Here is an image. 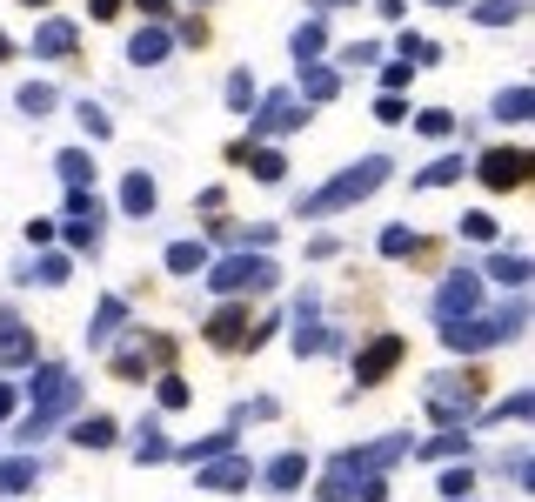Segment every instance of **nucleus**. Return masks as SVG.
<instances>
[{"mask_svg": "<svg viewBox=\"0 0 535 502\" xmlns=\"http://www.w3.org/2000/svg\"><path fill=\"white\" fill-rule=\"evenodd\" d=\"M388 174H395V167H388L382 154H375V161H355L348 174H341V181L315 188V195H308L302 208H308V214H335V208H355V201H362V195H375V188H382Z\"/></svg>", "mask_w": 535, "mask_h": 502, "instance_id": "1", "label": "nucleus"}, {"mask_svg": "<svg viewBox=\"0 0 535 502\" xmlns=\"http://www.w3.org/2000/svg\"><path fill=\"white\" fill-rule=\"evenodd\" d=\"M522 321H529V308H522V302H508L502 308V315H475V321H442V342H448V349H455V355H475V349H489V342H508V335H516L522 328Z\"/></svg>", "mask_w": 535, "mask_h": 502, "instance_id": "2", "label": "nucleus"}, {"mask_svg": "<svg viewBox=\"0 0 535 502\" xmlns=\"http://www.w3.org/2000/svg\"><path fill=\"white\" fill-rule=\"evenodd\" d=\"M34 402H41V415H47V422H54V415H74L80 389H74V375H67L61 362H47L41 375H34Z\"/></svg>", "mask_w": 535, "mask_h": 502, "instance_id": "3", "label": "nucleus"}, {"mask_svg": "<svg viewBox=\"0 0 535 502\" xmlns=\"http://www.w3.org/2000/svg\"><path fill=\"white\" fill-rule=\"evenodd\" d=\"M214 295H241V289H268L275 282V268L268 261H255V255H234V261H214Z\"/></svg>", "mask_w": 535, "mask_h": 502, "instance_id": "4", "label": "nucleus"}, {"mask_svg": "<svg viewBox=\"0 0 535 502\" xmlns=\"http://www.w3.org/2000/svg\"><path fill=\"white\" fill-rule=\"evenodd\" d=\"M294 127H302V101H294L288 88H275L255 114V135H294Z\"/></svg>", "mask_w": 535, "mask_h": 502, "instance_id": "5", "label": "nucleus"}, {"mask_svg": "<svg viewBox=\"0 0 535 502\" xmlns=\"http://www.w3.org/2000/svg\"><path fill=\"white\" fill-rule=\"evenodd\" d=\"M475 302H482V282H475V274H448V282H442V295H435V321L469 315Z\"/></svg>", "mask_w": 535, "mask_h": 502, "instance_id": "6", "label": "nucleus"}, {"mask_svg": "<svg viewBox=\"0 0 535 502\" xmlns=\"http://www.w3.org/2000/svg\"><path fill=\"white\" fill-rule=\"evenodd\" d=\"M522 174H529V154H516V148L482 154V181H489V188H516Z\"/></svg>", "mask_w": 535, "mask_h": 502, "instance_id": "7", "label": "nucleus"}, {"mask_svg": "<svg viewBox=\"0 0 535 502\" xmlns=\"http://www.w3.org/2000/svg\"><path fill=\"white\" fill-rule=\"evenodd\" d=\"M127 54H134L141 67H154V61H168V54H174V34H168V27H141Z\"/></svg>", "mask_w": 535, "mask_h": 502, "instance_id": "8", "label": "nucleus"}, {"mask_svg": "<svg viewBox=\"0 0 535 502\" xmlns=\"http://www.w3.org/2000/svg\"><path fill=\"white\" fill-rule=\"evenodd\" d=\"M428 389H435V396H428L435 415H462V409H469V382H462V375H442V382H428Z\"/></svg>", "mask_w": 535, "mask_h": 502, "instance_id": "9", "label": "nucleus"}, {"mask_svg": "<svg viewBox=\"0 0 535 502\" xmlns=\"http://www.w3.org/2000/svg\"><path fill=\"white\" fill-rule=\"evenodd\" d=\"M27 355H34L27 328H20L14 315H0V362H27Z\"/></svg>", "mask_w": 535, "mask_h": 502, "instance_id": "10", "label": "nucleus"}, {"mask_svg": "<svg viewBox=\"0 0 535 502\" xmlns=\"http://www.w3.org/2000/svg\"><path fill=\"white\" fill-rule=\"evenodd\" d=\"M248 483V462L241 456H228V449H221V462L208 456V489H241Z\"/></svg>", "mask_w": 535, "mask_h": 502, "instance_id": "11", "label": "nucleus"}, {"mask_svg": "<svg viewBox=\"0 0 535 502\" xmlns=\"http://www.w3.org/2000/svg\"><path fill=\"white\" fill-rule=\"evenodd\" d=\"M34 47H41L47 61H54V54H74V27H67V20H41V34H34Z\"/></svg>", "mask_w": 535, "mask_h": 502, "instance_id": "12", "label": "nucleus"}, {"mask_svg": "<svg viewBox=\"0 0 535 502\" xmlns=\"http://www.w3.org/2000/svg\"><path fill=\"white\" fill-rule=\"evenodd\" d=\"M395 362H401V342H375V349H368L355 368H362V382H375V375H388Z\"/></svg>", "mask_w": 535, "mask_h": 502, "instance_id": "13", "label": "nucleus"}, {"mask_svg": "<svg viewBox=\"0 0 535 502\" xmlns=\"http://www.w3.org/2000/svg\"><path fill=\"white\" fill-rule=\"evenodd\" d=\"M121 321H127V308H121V302H101V315H94V349L121 342Z\"/></svg>", "mask_w": 535, "mask_h": 502, "instance_id": "14", "label": "nucleus"}, {"mask_svg": "<svg viewBox=\"0 0 535 502\" xmlns=\"http://www.w3.org/2000/svg\"><path fill=\"white\" fill-rule=\"evenodd\" d=\"M302 475H308L302 456H275L268 462V489H302Z\"/></svg>", "mask_w": 535, "mask_h": 502, "instance_id": "15", "label": "nucleus"}, {"mask_svg": "<svg viewBox=\"0 0 535 502\" xmlns=\"http://www.w3.org/2000/svg\"><path fill=\"white\" fill-rule=\"evenodd\" d=\"M529 114H535V94L529 88H508L502 101H495V121H529Z\"/></svg>", "mask_w": 535, "mask_h": 502, "instance_id": "16", "label": "nucleus"}, {"mask_svg": "<svg viewBox=\"0 0 535 502\" xmlns=\"http://www.w3.org/2000/svg\"><path fill=\"white\" fill-rule=\"evenodd\" d=\"M121 208H127V214H148V208H154V181H148V174H127Z\"/></svg>", "mask_w": 535, "mask_h": 502, "instance_id": "17", "label": "nucleus"}, {"mask_svg": "<svg viewBox=\"0 0 535 502\" xmlns=\"http://www.w3.org/2000/svg\"><path fill=\"white\" fill-rule=\"evenodd\" d=\"M114 436H121V429L107 422V415H94V422H80V429H74V442H80V449H107Z\"/></svg>", "mask_w": 535, "mask_h": 502, "instance_id": "18", "label": "nucleus"}, {"mask_svg": "<svg viewBox=\"0 0 535 502\" xmlns=\"http://www.w3.org/2000/svg\"><path fill=\"white\" fill-rule=\"evenodd\" d=\"M34 462H0V496H14V489H34Z\"/></svg>", "mask_w": 535, "mask_h": 502, "instance_id": "19", "label": "nucleus"}, {"mask_svg": "<svg viewBox=\"0 0 535 502\" xmlns=\"http://www.w3.org/2000/svg\"><path fill=\"white\" fill-rule=\"evenodd\" d=\"M516 14H522V0H482L475 7V20H489V27H508Z\"/></svg>", "mask_w": 535, "mask_h": 502, "instance_id": "20", "label": "nucleus"}, {"mask_svg": "<svg viewBox=\"0 0 535 502\" xmlns=\"http://www.w3.org/2000/svg\"><path fill=\"white\" fill-rule=\"evenodd\" d=\"M335 88H341V81L328 74V67H308V74H302V94H315V101H335Z\"/></svg>", "mask_w": 535, "mask_h": 502, "instance_id": "21", "label": "nucleus"}, {"mask_svg": "<svg viewBox=\"0 0 535 502\" xmlns=\"http://www.w3.org/2000/svg\"><path fill=\"white\" fill-rule=\"evenodd\" d=\"M54 101H61V94L47 88V81H34V88H20V107H27V114H54Z\"/></svg>", "mask_w": 535, "mask_h": 502, "instance_id": "22", "label": "nucleus"}, {"mask_svg": "<svg viewBox=\"0 0 535 502\" xmlns=\"http://www.w3.org/2000/svg\"><path fill=\"white\" fill-rule=\"evenodd\" d=\"M208 335H214V342H221V349H234V342H241V315H234V308H221Z\"/></svg>", "mask_w": 535, "mask_h": 502, "instance_id": "23", "label": "nucleus"}, {"mask_svg": "<svg viewBox=\"0 0 535 502\" xmlns=\"http://www.w3.org/2000/svg\"><path fill=\"white\" fill-rule=\"evenodd\" d=\"M489 274H495V282H508V289H522V282H529V261H522V255H502Z\"/></svg>", "mask_w": 535, "mask_h": 502, "instance_id": "24", "label": "nucleus"}, {"mask_svg": "<svg viewBox=\"0 0 535 502\" xmlns=\"http://www.w3.org/2000/svg\"><path fill=\"white\" fill-rule=\"evenodd\" d=\"M168 268H174V274H195V268H201V248H195V242H174V248H168Z\"/></svg>", "mask_w": 535, "mask_h": 502, "instance_id": "25", "label": "nucleus"}, {"mask_svg": "<svg viewBox=\"0 0 535 502\" xmlns=\"http://www.w3.org/2000/svg\"><path fill=\"white\" fill-rule=\"evenodd\" d=\"M448 181H462V161H455V154H448V161H435V167L422 174V188H448Z\"/></svg>", "mask_w": 535, "mask_h": 502, "instance_id": "26", "label": "nucleus"}, {"mask_svg": "<svg viewBox=\"0 0 535 502\" xmlns=\"http://www.w3.org/2000/svg\"><path fill=\"white\" fill-rule=\"evenodd\" d=\"M34 282H47V289L67 282V255H41V261H34Z\"/></svg>", "mask_w": 535, "mask_h": 502, "instance_id": "27", "label": "nucleus"}, {"mask_svg": "<svg viewBox=\"0 0 535 502\" xmlns=\"http://www.w3.org/2000/svg\"><path fill=\"white\" fill-rule=\"evenodd\" d=\"M61 174H67V188H88L94 167H88V154H61Z\"/></svg>", "mask_w": 535, "mask_h": 502, "instance_id": "28", "label": "nucleus"}, {"mask_svg": "<svg viewBox=\"0 0 535 502\" xmlns=\"http://www.w3.org/2000/svg\"><path fill=\"white\" fill-rule=\"evenodd\" d=\"M401 61H435V41H422V34H401Z\"/></svg>", "mask_w": 535, "mask_h": 502, "instance_id": "29", "label": "nucleus"}, {"mask_svg": "<svg viewBox=\"0 0 535 502\" xmlns=\"http://www.w3.org/2000/svg\"><path fill=\"white\" fill-rule=\"evenodd\" d=\"M415 127H422V135H448V127H455V114H442V107H428V114H415Z\"/></svg>", "mask_w": 535, "mask_h": 502, "instance_id": "30", "label": "nucleus"}, {"mask_svg": "<svg viewBox=\"0 0 535 502\" xmlns=\"http://www.w3.org/2000/svg\"><path fill=\"white\" fill-rule=\"evenodd\" d=\"M462 235H469V242H495V221L489 214H462Z\"/></svg>", "mask_w": 535, "mask_h": 502, "instance_id": "31", "label": "nucleus"}, {"mask_svg": "<svg viewBox=\"0 0 535 502\" xmlns=\"http://www.w3.org/2000/svg\"><path fill=\"white\" fill-rule=\"evenodd\" d=\"M529 409H535V396H516V402H502V409H495L489 422H522V415H529Z\"/></svg>", "mask_w": 535, "mask_h": 502, "instance_id": "32", "label": "nucleus"}, {"mask_svg": "<svg viewBox=\"0 0 535 502\" xmlns=\"http://www.w3.org/2000/svg\"><path fill=\"white\" fill-rule=\"evenodd\" d=\"M294 54H302V61H308V54H321V27H315V20H308V27L294 34Z\"/></svg>", "mask_w": 535, "mask_h": 502, "instance_id": "33", "label": "nucleus"}, {"mask_svg": "<svg viewBox=\"0 0 535 502\" xmlns=\"http://www.w3.org/2000/svg\"><path fill=\"white\" fill-rule=\"evenodd\" d=\"M181 402H187V382L168 375V382H161V409H181Z\"/></svg>", "mask_w": 535, "mask_h": 502, "instance_id": "34", "label": "nucleus"}, {"mask_svg": "<svg viewBox=\"0 0 535 502\" xmlns=\"http://www.w3.org/2000/svg\"><path fill=\"white\" fill-rule=\"evenodd\" d=\"M80 127H88V135H107V107L88 101V107H80Z\"/></svg>", "mask_w": 535, "mask_h": 502, "instance_id": "35", "label": "nucleus"}, {"mask_svg": "<svg viewBox=\"0 0 535 502\" xmlns=\"http://www.w3.org/2000/svg\"><path fill=\"white\" fill-rule=\"evenodd\" d=\"M469 483H475L469 469H448V475H442V496H469Z\"/></svg>", "mask_w": 535, "mask_h": 502, "instance_id": "36", "label": "nucleus"}, {"mask_svg": "<svg viewBox=\"0 0 535 502\" xmlns=\"http://www.w3.org/2000/svg\"><path fill=\"white\" fill-rule=\"evenodd\" d=\"M228 101H234V107H248V101H255V81L234 74V81H228Z\"/></svg>", "mask_w": 535, "mask_h": 502, "instance_id": "37", "label": "nucleus"}, {"mask_svg": "<svg viewBox=\"0 0 535 502\" xmlns=\"http://www.w3.org/2000/svg\"><path fill=\"white\" fill-rule=\"evenodd\" d=\"M382 248H388V255H409L415 235H409V228H388V235H382Z\"/></svg>", "mask_w": 535, "mask_h": 502, "instance_id": "38", "label": "nucleus"}, {"mask_svg": "<svg viewBox=\"0 0 535 502\" xmlns=\"http://www.w3.org/2000/svg\"><path fill=\"white\" fill-rule=\"evenodd\" d=\"M462 449H469L462 436H435V442H428V456H462Z\"/></svg>", "mask_w": 535, "mask_h": 502, "instance_id": "39", "label": "nucleus"}, {"mask_svg": "<svg viewBox=\"0 0 535 502\" xmlns=\"http://www.w3.org/2000/svg\"><path fill=\"white\" fill-rule=\"evenodd\" d=\"M255 174L261 181H281V154H255Z\"/></svg>", "mask_w": 535, "mask_h": 502, "instance_id": "40", "label": "nucleus"}, {"mask_svg": "<svg viewBox=\"0 0 535 502\" xmlns=\"http://www.w3.org/2000/svg\"><path fill=\"white\" fill-rule=\"evenodd\" d=\"M121 14V0H94V20H114Z\"/></svg>", "mask_w": 535, "mask_h": 502, "instance_id": "41", "label": "nucleus"}, {"mask_svg": "<svg viewBox=\"0 0 535 502\" xmlns=\"http://www.w3.org/2000/svg\"><path fill=\"white\" fill-rule=\"evenodd\" d=\"M7 415H14V389H7V382H0V422H7Z\"/></svg>", "mask_w": 535, "mask_h": 502, "instance_id": "42", "label": "nucleus"}, {"mask_svg": "<svg viewBox=\"0 0 535 502\" xmlns=\"http://www.w3.org/2000/svg\"><path fill=\"white\" fill-rule=\"evenodd\" d=\"M141 7H154V14H161V7H168V0H141Z\"/></svg>", "mask_w": 535, "mask_h": 502, "instance_id": "43", "label": "nucleus"}, {"mask_svg": "<svg viewBox=\"0 0 535 502\" xmlns=\"http://www.w3.org/2000/svg\"><path fill=\"white\" fill-rule=\"evenodd\" d=\"M0 61H7V34H0Z\"/></svg>", "mask_w": 535, "mask_h": 502, "instance_id": "44", "label": "nucleus"}, {"mask_svg": "<svg viewBox=\"0 0 535 502\" xmlns=\"http://www.w3.org/2000/svg\"><path fill=\"white\" fill-rule=\"evenodd\" d=\"M34 7H41V0H34Z\"/></svg>", "mask_w": 535, "mask_h": 502, "instance_id": "45", "label": "nucleus"}]
</instances>
